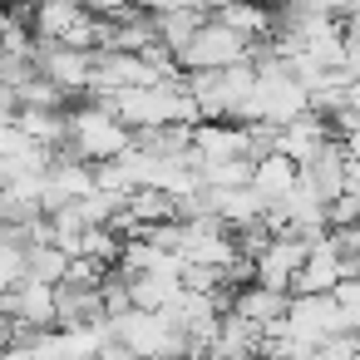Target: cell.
<instances>
[{"mask_svg": "<svg viewBox=\"0 0 360 360\" xmlns=\"http://www.w3.org/2000/svg\"><path fill=\"white\" fill-rule=\"evenodd\" d=\"M129 148H134V129H129L109 104L84 99V104L70 109V143H65V153H75L79 163L104 168V163L124 158Z\"/></svg>", "mask_w": 360, "mask_h": 360, "instance_id": "1", "label": "cell"}, {"mask_svg": "<svg viewBox=\"0 0 360 360\" xmlns=\"http://www.w3.org/2000/svg\"><path fill=\"white\" fill-rule=\"evenodd\" d=\"M188 79V94L202 114V124H217V119H242L247 99H252V84H257V65H232V70H212V75H183Z\"/></svg>", "mask_w": 360, "mask_h": 360, "instance_id": "2", "label": "cell"}, {"mask_svg": "<svg viewBox=\"0 0 360 360\" xmlns=\"http://www.w3.org/2000/svg\"><path fill=\"white\" fill-rule=\"evenodd\" d=\"M257 45H247L242 35H232L227 25H217L212 15L202 20V30L193 35V45L178 55L183 75H212V70H232V65H252Z\"/></svg>", "mask_w": 360, "mask_h": 360, "instance_id": "3", "label": "cell"}, {"mask_svg": "<svg viewBox=\"0 0 360 360\" xmlns=\"http://www.w3.org/2000/svg\"><path fill=\"white\" fill-rule=\"evenodd\" d=\"M330 143H340L335 139V129H330V119L326 114H306V119H296V124H286V129H276L271 134V153H281V158H291L296 168H311Z\"/></svg>", "mask_w": 360, "mask_h": 360, "instance_id": "4", "label": "cell"}, {"mask_svg": "<svg viewBox=\"0 0 360 360\" xmlns=\"http://www.w3.org/2000/svg\"><path fill=\"white\" fill-rule=\"evenodd\" d=\"M35 65L50 84H60L65 94H89L94 84V65H99V50H70V45H40L35 50Z\"/></svg>", "mask_w": 360, "mask_h": 360, "instance_id": "5", "label": "cell"}, {"mask_svg": "<svg viewBox=\"0 0 360 360\" xmlns=\"http://www.w3.org/2000/svg\"><path fill=\"white\" fill-rule=\"evenodd\" d=\"M296 178H301V168H296L291 158H281V153H262V158L252 163V193H257L266 207H276V202L296 188Z\"/></svg>", "mask_w": 360, "mask_h": 360, "instance_id": "6", "label": "cell"}, {"mask_svg": "<svg viewBox=\"0 0 360 360\" xmlns=\"http://www.w3.org/2000/svg\"><path fill=\"white\" fill-rule=\"evenodd\" d=\"M70 262H75V257H70L60 242H35L25 276H30V281H45V286H65V281H70Z\"/></svg>", "mask_w": 360, "mask_h": 360, "instance_id": "7", "label": "cell"}, {"mask_svg": "<svg viewBox=\"0 0 360 360\" xmlns=\"http://www.w3.org/2000/svg\"><path fill=\"white\" fill-rule=\"evenodd\" d=\"M15 114H20V94H15L6 79H0V124H11Z\"/></svg>", "mask_w": 360, "mask_h": 360, "instance_id": "8", "label": "cell"}, {"mask_svg": "<svg viewBox=\"0 0 360 360\" xmlns=\"http://www.w3.org/2000/svg\"><path fill=\"white\" fill-rule=\"evenodd\" d=\"M0 360H35L30 345H11V350H0Z\"/></svg>", "mask_w": 360, "mask_h": 360, "instance_id": "9", "label": "cell"}, {"mask_svg": "<svg viewBox=\"0 0 360 360\" xmlns=\"http://www.w3.org/2000/svg\"><path fill=\"white\" fill-rule=\"evenodd\" d=\"M262 6H271V0H262Z\"/></svg>", "mask_w": 360, "mask_h": 360, "instance_id": "10", "label": "cell"}]
</instances>
